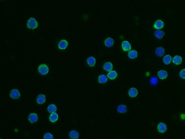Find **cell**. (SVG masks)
Returning <instances> with one entry per match:
<instances>
[{
	"label": "cell",
	"mask_w": 185,
	"mask_h": 139,
	"mask_svg": "<svg viewBox=\"0 0 185 139\" xmlns=\"http://www.w3.org/2000/svg\"><path fill=\"white\" fill-rule=\"evenodd\" d=\"M117 76V74L116 71H110L107 74V77L110 79L113 80L115 79Z\"/></svg>",
	"instance_id": "obj_18"
},
{
	"label": "cell",
	"mask_w": 185,
	"mask_h": 139,
	"mask_svg": "<svg viewBox=\"0 0 185 139\" xmlns=\"http://www.w3.org/2000/svg\"><path fill=\"white\" fill-rule=\"evenodd\" d=\"M47 110L50 113H55L57 111V107L55 105L51 104L48 106Z\"/></svg>",
	"instance_id": "obj_20"
},
{
	"label": "cell",
	"mask_w": 185,
	"mask_h": 139,
	"mask_svg": "<svg viewBox=\"0 0 185 139\" xmlns=\"http://www.w3.org/2000/svg\"><path fill=\"white\" fill-rule=\"evenodd\" d=\"M68 42L66 40H61L59 43L58 46L60 49L64 50L66 48L68 45Z\"/></svg>",
	"instance_id": "obj_4"
},
{
	"label": "cell",
	"mask_w": 185,
	"mask_h": 139,
	"mask_svg": "<svg viewBox=\"0 0 185 139\" xmlns=\"http://www.w3.org/2000/svg\"><path fill=\"white\" fill-rule=\"evenodd\" d=\"M137 52L135 50H132L129 52L128 53V57L130 58H135L137 57Z\"/></svg>",
	"instance_id": "obj_21"
},
{
	"label": "cell",
	"mask_w": 185,
	"mask_h": 139,
	"mask_svg": "<svg viewBox=\"0 0 185 139\" xmlns=\"http://www.w3.org/2000/svg\"><path fill=\"white\" fill-rule=\"evenodd\" d=\"M87 64L90 67L94 66L95 64L96 59L95 58L93 57H91L87 59Z\"/></svg>",
	"instance_id": "obj_12"
},
{
	"label": "cell",
	"mask_w": 185,
	"mask_h": 139,
	"mask_svg": "<svg viewBox=\"0 0 185 139\" xmlns=\"http://www.w3.org/2000/svg\"><path fill=\"white\" fill-rule=\"evenodd\" d=\"M10 95L11 98L16 99L19 98L20 96V94L18 90L14 89L10 91Z\"/></svg>",
	"instance_id": "obj_3"
},
{
	"label": "cell",
	"mask_w": 185,
	"mask_h": 139,
	"mask_svg": "<svg viewBox=\"0 0 185 139\" xmlns=\"http://www.w3.org/2000/svg\"><path fill=\"white\" fill-rule=\"evenodd\" d=\"M165 50L162 47H158L156 49V55L159 57H161L164 54Z\"/></svg>",
	"instance_id": "obj_16"
},
{
	"label": "cell",
	"mask_w": 185,
	"mask_h": 139,
	"mask_svg": "<svg viewBox=\"0 0 185 139\" xmlns=\"http://www.w3.org/2000/svg\"><path fill=\"white\" fill-rule=\"evenodd\" d=\"M27 27L31 29H35L37 28L38 24L35 19L31 18L28 20L27 23Z\"/></svg>",
	"instance_id": "obj_1"
},
{
	"label": "cell",
	"mask_w": 185,
	"mask_h": 139,
	"mask_svg": "<svg viewBox=\"0 0 185 139\" xmlns=\"http://www.w3.org/2000/svg\"><path fill=\"white\" fill-rule=\"evenodd\" d=\"M158 130L159 132L163 133L165 132L167 129V126L164 123H160L157 127Z\"/></svg>",
	"instance_id": "obj_6"
},
{
	"label": "cell",
	"mask_w": 185,
	"mask_h": 139,
	"mask_svg": "<svg viewBox=\"0 0 185 139\" xmlns=\"http://www.w3.org/2000/svg\"><path fill=\"white\" fill-rule=\"evenodd\" d=\"M58 115L56 113H52L50 115L49 119L52 122L54 123L57 121L58 119Z\"/></svg>",
	"instance_id": "obj_15"
},
{
	"label": "cell",
	"mask_w": 185,
	"mask_h": 139,
	"mask_svg": "<svg viewBox=\"0 0 185 139\" xmlns=\"http://www.w3.org/2000/svg\"><path fill=\"white\" fill-rule=\"evenodd\" d=\"M155 35L158 39H161L165 35V33L163 31L157 30L155 32Z\"/></svg>",
	"instance_id": "obj_23"
},
{
	"label": "cell",
	"mask_w": 185,
	"mask_h": 139,
	"mask_svg": "<svg viewBox=\"0 0 185 139\" xmlns=\"http://www.w3.org/2000/svg\"><path fill=\"white\" fill-rule=\"evenodd\" d=\"M122 47L124 51H129L131 48V45L128 41H123L122 43Z\"/></svg>",
	"instance_id": "obj_5"
},
{
	"label": "cell",
	"mask_w": 185,
	"mask_h": 139,
	"mask_svg": "<svg viewBox=\"0 0 185 139\" xmlns=\"http://www.w3.org/2000/svg\"><path fill=\"white\" fill-rule=\"evenodd\" d=\"M103 68L105 71L110 72L113 69V64L110 62H106L103 66Z\"/></svg>",
	"instance_id": "obj_10"
},
{
	"label": "cell",
	"mask_w": 185,
	"mask_h": 139,
	"mask_svg": "<svg viewBox=\"0 0 185 139\" xmlns=\"http://www.w3.org/2000/svg\"><path fill=\"white\" fill-rule=\"evenodd\" d=\"M37 101L39 104H44L46 101L45 96L43 94L40 95L37 97Z\"/></svg>",
	"instance_id": "obj_8"
},
{
	"label": "cell",
	"mask_w": 185,
	"mask_h": 139,
	"mask_svg": "<svg viewBox=\"0 0 185 139\" xmlns=\"http://www.w3.org/2000/svg\"><path fill=\"white\" fill-rule=\"evenodd\" d=\"M164 26V23L161 20H157L154 24V27L157 29H160Z\"/></svg>",
	"instance_id": "obj_9"
},
{
	"label": "cell",
	"mask_w": 185,
	"mask_h": 139,
	"mask_svg": "<svg viewBox=\"0 0 185 139\" xmlns=\"http://www.w3.org/2000/svg\"><path fill=\"white\" fill-rule=\"evenodd\" d=\"M114 40L110 38H107L104 41L105 45L107 47H110L112 46L114 44Z\"/></svg>",
	"instance_id": "obj_13"
},
{
	"label": "cell",
	"mask_w": 185,
	"mask_h": 139,
	"mask_svg": "<svg viewBox=\"0 0 185 139\" xmlns=\"http://www.w3.org/2000/svg\"><path fill=\"white\" fill-rule=\"evenodd\" d=\"M118 111L120 113H125L127 111V108L126 106L123 105L119 106Z\"/></svg>",
	"instance_id": "obj_22"
},
{
	"label": "cell",
	"mask_w": 185,
	"mask_h": 139,
	"mask_svg": "<svg viewBox=\"0 0 185 139\" xmlns=\"http://www.w3.org/2000/svg\"><path fill=\"white\" fill-rule=\"evenodd\" d=\"M172 61V57L170 55H168L165 56L163 58V61L165 64H169Z\"/></svg>",
	"instance_id": "obj_25"
},
{
	"label": "cell",
	"mask_w": 185,
	"mask_h": 139,
	"mask_svg": "<svg viewBox=\"0 0 185 139\" xmlns=\"http://www.w3.org/2000/svg\"><path fill=\"white\" fill-rule=\"evenodd\" d=\"M173 62L176 65H179L181 64L182 58L181 57L179 56H176L173 59Z\"/></svg>",
	"instance_id": "obj_17"
},
{
	"label": "cell",
	"mask_w": 185,
	"mask_h": 139,
	"mask_svg": "<svg viewBox=\"0 0 185 139\" xmlns=\"http://www.w3.org/2000/svg\"><path fill=\"white\" fill-rule=\"evenodd\" d=\"M185 69H183L182 70L180 71V77L183 79L185 78Z\"/></svg>",
	"instance_id": "obj_28"
},
{
	"label": "cell",
	"mask_w": 185,
	"mask_h": 139,
	"mask_svg": "<svg viewBox=\"0 0 185 139\" xmlns=\"http://www.w3.org/2000/svg\"><path fill=\"white\" fill-rule=\"evenodd\" d=\"M128 94L130 97H134L136 96L138 94V91L136 88H132L129 90Z\"/></svg>",
	"instance_id": "obj_14"
},
{
	"label": "cell",
	"mask_w": 185,
	"mask_h": 139,
	"mask_svg": "<svg viewBox=\"0 0 185 139\" xmlns=\"http://www.w3.org/2000/svg\"><path fill=\"white\" fill-rule=\"evenodd\" d=\"M158 75L161 79H164L167 77V73L166 71L162 70L159 72Z\"/></svg>",
	"instance_id": "obj_11"
},
{
	"label": "cell",
	"mask_w": 185,
	"mask_h": 139,
	"mask_svg": "<svg viewBox=\"0 0 185 139\" xmlns=\"http://www.w3.org/2000/svg\"><path fill=\"white\" fill-rule=\"evenodd\" d=\"M38 116L36 114L32 113L28 117V119L31 123L36 122L38 120Z\"/></svg>",
	"instance_id": "obj_7"
},
{
	"label": "cell",
	"mask_w": 185,
	"mask_h": 139,
	"mask_svg": "<svg viewBox=\"0 0 185 139\" xmlns=\"http://www.w3.org/2000/svg\"><path fill=\"white\" fill-rule=\"evenodd\" d=\"M158 80L156 77H153L150 80V83L153 85H156L157 83Z\"/></svg>",
	"instance_id": "obj_26"
},
{
	"label": "cell",
	"mask_w": 185,
	"mask_h": 139,
	"mask_svg": "<svg viewBox=\"0 0 185 139\" xmlns=\"http://www.w3.org/2000/svg\"><path fill=\"white\" fill-rule=\"evenodd\" d=\"M44 138L46 139H53L52 134L49 133H47L44 135Z\"/></svg>",
	"instance_id": "obj_27"
},
{
	"label": "cell",
	"mask_w": 185,
	"mask_h": 139,
	"mask_svg": "<svg viewBox=\"0 0 185 139\" xmlns=\"http://www.w3.org/2000/svg\"><path fill=\"white\" fill-rule=\"evenodd\" d=\"M98 81L99 82L101 83H104L107 82V77L105 75H101L99 77Z\"/></svg>",
	"instance_id": "obj_24"
},
{
	"label": "cell",
	"mask_w": 185,
	"mask_h": 139,
	"mask_svg": "<svg viewBox=\"0 0 185 139\" xmlns=\"http://www.w3.org/2000/svg\"><path fill=\"white\" fill-rule=\"evenodd\" d=\"M38 70L39 73L42 75H46L49 72V68L48 66L44 64L40 65L38 67Z\"/></svg>",
	"instance_id": "obj_2"
},
{
	"label": "cell",
	"mask_w": 185,
	"mask_h": 139,
	"mask_svg": "<svg viewBox=\"0 0 185 139\" xmlns=\"http://www.w3.org/2000/svg\"><path fill=\"white\" fill-rule=\"evenodd\" d=\"M69 135L71 139H77L79 137V134L77 131L73 130L70 132Z\"/></svg>",
	"instance_id": "obj_19"
}]
</instances>
